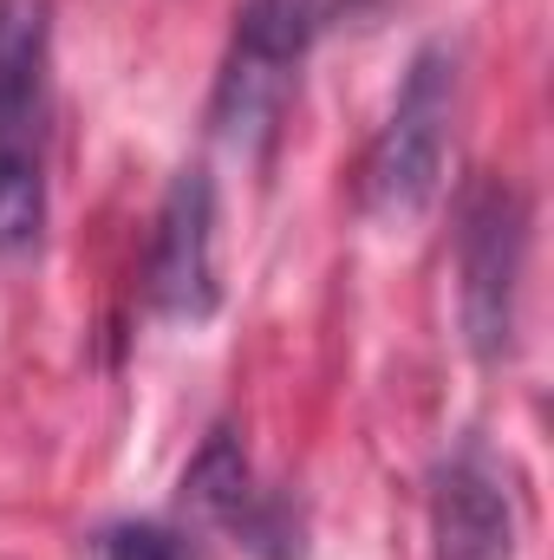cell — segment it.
<instances>
[{
  "mask_svg": "<svg viewBox=\"0 0 554 560\" xmlns=\"http://www.w3.org/2000/svg\"><path fill=\"white\" fill-rule=\"evenodd\" d=\"M53 7L0 0V255L46 229V118H53Z\"/></svg>",
  "mask_w": 554,
  "mask_h": 560,
  "instance_id": "obj_1",
  "label": "cell"
},
{
  "mask_svg": "<svg viewBox=\"0 0 554 560\" xmlns=\"http://www.w3.org/2000/svg\"><path fill=\"white\" fill-rule=\"evenodd\" d=\"M457 131V52L424 46L392 98V118L359 163V209L372 222H412L437 202Z\"/></svg>",
  "mask_w": 554,
  "mask_h": 560,
  "instance_id": "obj_2",
  "label": "cell"
},
{
  "mask_svg": "<svg viewBox=\"0 0 554 560\" xmlns=\"http://www.w3.org/2000/svg\"><path fill=\"white\" fill-rule=\"evenodd\" d=\"M313 33H320V0H242L235 39L216 79V105H209L216 138L235 150H262L275 138L293 92V66L307 59Z\"/></svg>",
  "mask_w": 554,
  "mask_h": 560,
  "instance_id": "obj_3",
  "label": "cell"
},
{
  "mask_svg": "<svg viewBox=\"0 0 554 560\" xmlns=\"http://www.w3.org/2000/svg\"><path fill=\"white\" fill-rule=\"evenodd\" d=\"M529 268V202L503 176L476 183L457 229V275H463V332L483 365L516 352V306Z\"/></svg>",
  "mask_w": 554,
  "mask_h": 560,
  "instance_id": "obj_4",
  "label": "cell"
},
{
  "mask_svg": "<svg viewBox=\"0 0 554 560\" xmlns=\"http://www.w3.org/2000/svg\"><path fill=\"white\" fill-rule=\"evenodd\" d=\"M143 293H150V313H163L176 326L209 319L216 300H222V280H216V183H209L203 163L176 170V183L163 189Z\"/></svg>",
  "mask_w": 554,
  "mask_h": 560,
  "instance_id": "obj_5",
  "label": "cell"
},
{
  "mask_svg": "<svg viewBox=\"0 0 554 560\" xmlns=\"http://www.w3.org/2000/svg\"><path fill=\"white\" fill-rule=\"evenodd\" d=\"M430 555L437 560L516 555V495H509L503 463L483 443H463L430 482Z\"/></svg>",
  "mask_w": 554,
  "mask_h": 560,
  "instance_id": "obj_6",
  "label": "cell"
},
{
  "mask_svg": "<svg viewBox=\"0 0 554 560\" xmlns=\"http://www.w3.org/2000/svg\"><path fill=\"white\" fill-rule=\"evenodd\" d=\"M255 495H262V482H255V469H249L235 430H209L203 450H196V463L183 469V509L235 535V522L255 509Z\"/></svg>",
  "mask_w": 554,
  "mask_h": 560,
  "instance_id": "obj_7",
  "label": "cell"
},
{
  "mask_svg": "<svg viewBox=\"0 0 554 560\" xmlns=\"http://www.w3.org/2000/svg\"><path fill=\"white\" fill-rule=\"evenodd\" d=\"M99 560H189V548L163 528V522H112L99 541H92Z\"/></svg>",
  "mask_w": 554,
  "mask_h": 560,
  "instance_id": "obj_8",
  "label": "cell"
}]
</instances>
